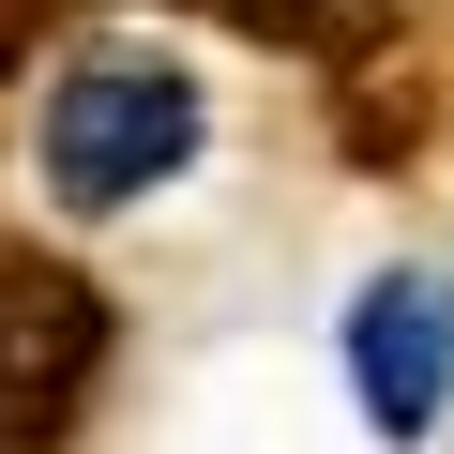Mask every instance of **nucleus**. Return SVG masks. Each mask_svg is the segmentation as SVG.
Wrapping results in <instances>:
<instances>
[{
  "instance_id": "obj_1",
  "label": "nucleus",
  "mask_w": 454,
  "mask_h": 454,
  "mask_svg": "<svg viewBox=\"0 0 454 454\" xmlns=\"http://www.w3.org/2000/svg\"><path fill=\"white\" fill-rule=\"evenodd\" d=\"M197 152H212V91H197L167 46H91V61H61L46 106H31V167H46V197H61L76 227L152 212Z\"/></svg>"
},
{
  "instance_id": "obj_2",
  "label": "nucleus",
  "mask_w": 454,
  "mask_h": 454,
  "mask_svg": "<svg viewBox=\"0 0 454 454\" xmlns=\"http://www.w3.org/2000/svg\"><path fill=\"white\" fill-rule=\"evenodd\" d=\"M333 348H348V409H364V439L424 454V439L454 424V273H439V258L364 273L348 318H333Z\"/></svg>"
}]
</instances>
